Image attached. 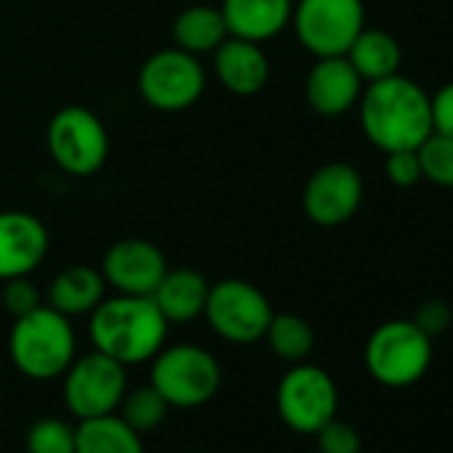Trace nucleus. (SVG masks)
Returning <instances> with one entry per match:
<instances>
[{
  "instance_id": "nucleus-18",
  "label": "nucleus",
  "mask_w": 453,
  "mask_h": 453,
  "mask_svg": "<svg viewBox=\"0 0 453 453\" xmlns=\"http://www.w3.org/2000/svg\"><path fill=\"white\" fill-rule=\"evenodd\" d=\"M208 288V280L195 270H168L152 291V302L168 323H192L205 310Z\"/></svg>"
},
{
  "instance_id": "nucleus-22",
  "label": "nucleus",
  "mask_w": 453,
  "mask_h": 453,
  "mask_svg": "<svg viewBox=\"0 0 453 453\" xmlns=\"http://www.w3.org/2000/svg\"><path fill=\"white\" fill-rule=\"evenodd\" d=\"M75 453H144L142 437L120 416L83 418L75 429Z\"/></svg>"
},
{
  "instance_id": "nucleus-20",
  "label": "nucleus",
  "mask_w": 453,
  "mask_h": 453,
  "mask_svg": "<svg viewBox=\"0 0 453 453\" xmlns=\"http://www.w3.org/2000/svg\"><path fill=\"white\" fill-rule=\"evenodd\" d=\"M344 57L349 59L355 73L363 78V83H373V81L397 75L400 62H403L397 38L389 35L387 30H371V27H363V33L352 41V46Z\"/></svg>"
},
{
  "instance_id": "nucleus-5",
  "label": "nucleus",
  "mask_w": 453,
  "mask_h": 453,
  "mask_svg": "<svg viewBox=\"0 0 453 453\" xmlns=\"http://www.w3.org/2000/svg\"><path fill=\"white\" fill-rule=\"evenodd\" d=\"M168 405L173 408H197L216 397L221 387L219 360L197 344H173L163 347L152 357V381H150Z\"/></svg>"
},
{
  "instance_id": "nucleus-11",
  "label": "nucleus",
  "mask_w": 453,
  "mask_h": 453,
  "mask_svg": "<svg viewBox=\"0 0 453 453\" xmlns=\"http://www.w3.org/2000/svg\"><path fill=\"white\" fill-rule=\"evenodd\" d=\"M126 392V365L99 349L75 357L65 371V405L81 421L115 413Z\"/></svg>"
},
{
  "instance_id": "nucleus-7",
  "label": "nucleus",
  "mask_w": 453,
  "mask_h": 453,
  "mask_svg": "<svg viewBox=\"0 0 453 453\" xmlns=\"http://www.w3.org/2000/svg\"><path fill=\"white\" fill-rule=\"evenodd\" d=\"M46 144L54 163L78 179L94 176L110 155V136L102 118L81 104H67L51 118Z\"/></svg>"
},
{
  "instance_id": "nucleus-12",
  "label": "nucleus",
  "mask_w": 453,
  "mask_h": 453,
  "mask_svg": "<svg viewBox=\"0 0 453 453\" xmlns=\"http://www.w3.org/2000/svg\"><path fill=\"white\" fill-rule=\"evenodd\" d=\"M363 179L349 163H326L304 184L302 205L312 224L339 226L349 221L363 203Z\"/></svg>"
},
{
  "instance_id": "nucleus-6",
  "label": "nucleus",
  "mask_w": 453,
  "mask_h": 453,
  "mask_svg": "<svg viewBox=\"0 0 453 453\" xmlns=\"http://www.w3.org/2000/svg\"><path fill=\"white\" fill-rule=\"evenodd\" d=\"M273 315L270 299L241 278H226L211 286L203 310L211 331L230 344H257L265 339Z\"/></svg>"
},
{
  "instance_id": "nucleus-2",
  "label": "nucleus",
  "mask_w": 453,
  "mask_h": 453,
  "mask_svg": "<svg viewBox=\"0 0 453 453\" xmlns=\"http://www.w3.org/2000/svg\"><path fill=\"white\" fill-rule=\"evenodd\" d=\"M168 326L171 323L163 318L152 296L118 294L112 299H102L91 312L88 334L94 349L123 365H139L163 349Z\"/></svg>"
},
{
  "instance_id": "nucleus-31",
  "label": "nucleus",
  "mask_w": 453,
  "mask_h": 453,
  "mask_svg": "<svg viewBox=\"0 0 453 453\" xmlns=\"http://www.w3.org/2000/svg\"><path fill=\"white\" fill-rule=\"evenodd\" d=\"M432 107V128L437 134L453 136V81L445 83L434 96H429Z\"/></svg>"
},
{
  "instance_id": "nucleus-13",
  "label": "nucleus",
  "mask_w": 453,
  "mask_h": 453,
  "mask_svg": "<svg viewBox=\"0 0 453 453\" xmlns=\"http://www.w3.org/2000/svg\"><path fill=\"white\" fill-rule=\"evenodd\" d=\"M165 273L168 265L163 251L144 238H123L112 243L102 259L104 283L118 294L152 296Z\"/></svg>"
},
{
  "instance_id": "nucleus-19",
  "label": "nucleus",
  "mask_w": 453,
  "mask_h": 453,
  "mask_svg": "<svg viewBox=\"0 0 453 453\" xmlns=\"http://www.w3.org/2000/svg\"><path fill=\"white\" fill-rule=\"evenodd\" d=\"M104 275L102 270L86 267V265H75L62 270L51 286H49V307H54L57 312L67 315V318H81V315H91L99 302L104 299Z\"/></svg>"
},
{
  "instance_id": "nucleus-26",
  "label": "nucleus",
  "mask_w": 453,
  "mask_h": 453,
  "mask_svg": "<svg viewBox=\"0 0 453 453\" xmlns=\"http://www.w3.org/2000/svg\"><path fill=\"white\" fill-rule=\"evenodd\" d=\"M27 453H75V429L54 416L38 418L27 432Z\"/></svg>"
},
{
  "instance_id": "nucleus-9",
  "label": "nucleus",
  "mask_w": 453,
  "mask_h": 453,
  "mask_svg": "<svg viewBox=\"0 0 453 453\" xmlns=\"http://www.w3.org/2000/svg\"><path fill=\"white\" fill-rule=\"evenodd\" d=\"M278 413L299 434H315L339 411L334 376L312 363H294L278 384Z\"/></svg>"
},
{
  "instance_id": "nucleus-28",
  "label": "nucleus",
  "mask_w": 453,
  "mask_h": 453,
  "mask_svg": "<svg viewBox=\"0 0 453 453\" xmlns=\"http://www.w3.org/2000/svg\"><path fill=\"white\" fill-rule=\"evenodd\" d=\"M318 450L320 453H357L360 445V434L352 424L342 421V418H331L328 424H323L318 432Z\"/></svg>"
},
{
  "instance_id": "nucleus-29",
  "label": "nucleus",
  "mask_w": 453,
  "mask_h": 453,
  "mask_svg": "<svg viewBox=\"0 0 453 453\" xmlns=\"http://www.w3.org/2000/svg\"><path fill=\"white\" fill-rule=\"evenodd\" d=\"M384 173L395 187H413L421 181V163H418V152L416 150H397V152H387V163H384Z\"/></svg>"
},
{
  "instance_id": "nucleus-10",
  "label": "nucleus",
  "mask_w": 453,
  "mask_h": 453,
  "mask_svg": "<svg viewBox=\"0 0 453 453\" xmlns=\"http://www.w3.org/2000/svg\"><path fill=\"white\" fill-rule=\"evenodd\" d=\"M205 91V70L195 54L163 49L139 70V94L157 112H184Z\"/></svg>"
},
{
  "instance_id": "nucleus-3",
  "label": "nucleus",
  "mask_w": 453,
  "mask_h": 453,
  "mask_svg": "<svg viewBox=\"0 0 453 453\" xmlns=\"http://www.w3.org/2000/svg\"><path fill=\"white\" fill-rule=\"evenodd\" d=\"M75 331L67 315L41 304L38 310L14 318L9 336V355L19 373L35 381L65 376L75 360Z\"/></svg>"
},
{
  "instance_id": "nucleus-27",
  "label": "nucleus",
  "mask_w": 453,
  "mask_h": 453,
  "mask_svg": "<svg viewBox=\"0 0 453 453\" xmlns=\"http://www.w3.org/2000/svg\"><path fill=\"white\" fill-rule=\"evenodd\" d=\"M0 302H4L6 312L14 318H22L33 310L41 307V291L38 286L30 280V275L25 278H12L4 280V291H0Z\"/></svg>"
},
{
  "instance_id": "nucleus-24",
  "label": "nucleus",
  "mask_w": 453,
  "mask_h": 453,
  "mask_svg": "<svg viewBox=\"0 0 453 453\" xmlns=\"http://www.w3.org/2000/svg\"><path fill=\"white\" fill-rule=\"evenodd\" d=\"M118 408H120V418L142 434V432L157 429L171 405L163 400V395L152 384H147V387H136L126 392Z\"/></svg>"
},
{
  "instance_id": "nucleus-14",
  "label": "nucleus",
  "mask_w": 453,
  "mask_h": 453,
  "mask_svg": "<svg viewBox=\"0 0 453 453\" xmlns=\"http://www.w3.org/2000/svg\"><path fill=\"white\" fill-rule=\"evenodd\" d=\"M49 246V230L35 213L0 211V280L33 275L43 265Z\"/></svg>"
},
{
  "instance_id": "nucleus-30",
  "label": "nucleus",
  "mask_w": 453,
  "mask_h": 453,
  "mask_svg": "<svg viewBox=\"0 0 453 453\" xmlns=\"http://www.w3.org/2000/svg\"><path fill=\"white\" fill-rule=\"evenodd\" d=\"M432 342L437 339V336H442L448 328H450V323H453V312H450V307H448V302H442V299H429V302H424V304H418V310L413 312V318H411Z\"/></svg>"
},
{
  "instance_id": "nucleus-1",
  "label": "nucleus",
  "mask_w": 453,
  "mask_h": 453,
  "mask_svg": "<svg viewBox=\"0 0 453 453\" xmlns=\"http://www.w3.org/2000/svg\"><path fill=\"white\" fill-rule=\"evenodd\" d=\"M360 126L365 139L381 152L418 150V144L434 131L429 94L405 75H389L363 88Z\"/></svg>"
},
{
  "instance_id": "nucleus-16",
  "label": "nucleus",
  "mask_w": 453,
  "mask_h": 453,
  "mask_svg": "<svg viewBox=\"0 0 453 453\" xmlns=\"http://www.w3.org/2000/svg\"><path fill=\"white\" fill-rule=\"evenodd\" d=\"M213 70L219 83L235 96H254L270 81V59L262 43L233 35L213 51Z\"/></svg>"
},
{
  "instance_id": "nucleus-8",
  "label": "nucleus",
  "mask_w": 453,
  "mask_h": 453,
  "mask_svg": "<svg viewBox=\"0 0 453 453\" xmlns=\"http://www.w3.org/2000/svg\"><path fill=\"white\" fill-rule=\"evenodd\" d=\"M291 25L299 43L320 57H344L365 27L363 0H299Z\"/></svg>"
},
{
  "instance_id": "nucleus-15",
  "label": "nucleus",
  "mask_w": 453,
  "mask_h": 453,
  "mask_svg": "<svg viewBox=\"0 0 453 453\" xmlns=\"http://www.w3.org/2000/svg\"><path fill=\"white\" fill-rule=\"evenodd\" d=\"M363 88V78L347 57H320L307 75L304 96L318 115L339 118L360 102Z\"/></svg>"
},
{
  "instance_id": "nucleus-4",
  "label": "nucleus",
  "mask_w": 453,
  "mask_h": 453,
  "mask_svg": "<svg viewBox=\"0 0 453 453\" xmlns=\"http://www.w3.org/2000/svg\"><path fill=\"white\" fill-rule=\"evenodd\" d=\"M434 344L413 320H387L365 342V368L373 381L405 389L424 379L432 365Z\"/></svg>"
},
{
  "instance_id": "nucleus-23",
  "label": "nucleus",
  "mask_w": 453,
  "mask_h": 453,
  "mask_svg": "<svg viewBox=\"0 0 453 453\" xmlns=\"http://www.w3.org/2000/svg\"><path fill=\"white\" fill-rule=\"evenodd\" d=\"M270 349L286 360V363H302L310 357L312 347H315V331L312 326L294 315V312H280V315H273L270 326H267V334H265Z\"/></svg>"
},
{
  "instance_id": "nucleus-17",
  "label": "nucleus",
  "mask_w": 453,
  "mask_h": 453,
  "mask_svg": "<svg viewBox=\"0 0 453 453\" xmlns=\"http://www.w3.org/2000/svg\"><path fill=\"white\" fill-rule=\"evenodd\" d=\"M219 12L233 38L265 43L291 25L294 0H221Z\"/></svg>"
},
{
  "instance_id": "nucleus-25",
  "label": "nucleus",
  "mask_w": 453,
  "mask_h": 453,
  "mask_svg": "<svg viewBox=\"0 0 453 453\" xmlns=\"http://www.w3.org/2000/svg\"><path fill=\"white\" fill-rule=\"evenodd\" d=\"M418 163H421V179L437 184V187H453V136L432 131L418 144Z\"/></svg>"
},
{
  "instance_id": "nucleus-32",
  "label": "nucleus",
  "mask_w": 453,
  "mask_h": 453,
  "mask_svg": "<svg viewBox=\"0 0 453 453\" xmlns=\"http://www.w3.org/2000/svg\"><path fill=\"white\" fill-rule=\"evenodd\" d=\"M357 453H368V450H363V448H360V450H357Z\"/></svg>"
},
{
  "instance_id": "nucleus-21",
  "label": "nucleus",
  "mask_w": 453,
  "mask_h": 453,
  "mask_svg": "<svg viewBox=\"0 0 453 453\" xmlns=\"http://www.w3.org/2000/svg\"><path fill=\"white\" fill-rule=\"evenodd\" d=\"M171 35H173L176 49H181L187 54H195V57L213 54L226 38H230L221 12L213 9V6H189V9H184L173 19Z\"/></svg>"
},
{
  "instance_id": "nucleus-33",
  "label": "nucleus",
  "mask_w": 453,
  "mask_h": 453,
  "mask_svg": "<svg viewBox=\"0 0 453 453\" xmlns=\"http://www.w3.org/2000/svg\"><path fill=\"white\" fill-rule=\"evenodd\" d=\"M318 453H320V450H318Z\"/></svg>"
}]
</instances>
